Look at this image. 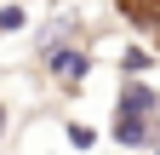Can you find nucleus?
<instances>
[{"mask_svg": "<svg viewBox=\"0 0 160 155\" xmlns=\"http://www.w3.org/2000/svg\"><path fill=\"white\" fill-rule=\"evenodd\" d=\"M0 29H23V6H6V12H0Z\"/></svg>", "mask_w": 160, "mask_h": 155, "instance_id": "obj_4", "label": "nucleus"}, {"mask_svg": "<svg viewBox=\"0 0 160 155\" xmlns=\"http://www.w3.org/2000/svg\"><path fill=\"white\" fill-rule=\"evenodd\" d=\"M120 17H132L137 29H160V0H114Z\"/></svg>", "mask_w": 160, "mask_h": 155, "instance_id": "obj_2", "label": "nucleus"}, {"mask_svg": "<svg viewBox=\"0 0 160 155\" xmlns=\"http://www.w3.org/2000/svg\"><path fill=\"white\" fill-rule=\"evenodd\" d=\"M52 69H57L63 86H80L86 81V52H52Z\"/></svg>", "mask_w": 160, "mask_h": 155, "instance_id": "obj_1", "label": "nucleus"}, {"mask_svg": "<svg viewBox=\"0 0 160 155\" xmlns=\"http://www.w3.org/2000/svg\"><path fill=\"white\" fill-rule=\"evenodd\" d=\"M114 138L120 144H143L149 138V121H126V115H120V121H114Z\"/></svg>", "mask_w": 160, "mask_h": 155, "instance_id": "obj_3", "label": "nucleus"}, {"mask_svg": "<svg viewBox=\"0 0 160 155\" xmlns=\"http://www.w3.org/2000/svg\"><path fill=\"white\" fill-rule=\"evenodd\" d=\"M149 69V52H126V75H143Z\"/></svg>", "mask_w": 160, "mask_h": 155, "instance_id": "obj_5", "label": "nucleus"}]
</instances>
